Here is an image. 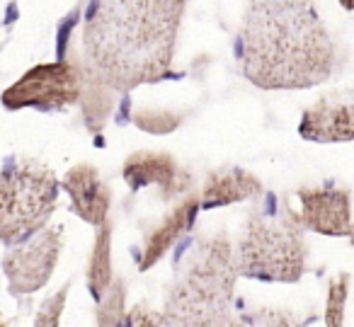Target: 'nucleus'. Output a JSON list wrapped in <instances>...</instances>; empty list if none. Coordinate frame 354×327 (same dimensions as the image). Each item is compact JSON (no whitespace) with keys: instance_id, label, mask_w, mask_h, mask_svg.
I'll use <instances>...</instances> for the list:
<instances>
[{"instance_id":"nucleus-1","label":"nucleus","mask_w":354,"mask_h":327,"mask_svg":"<svg viewBox=\"0 0 354 327\" xmlns=\"http://www.w3.org/2000/svg\"><path fill=\"white\" fill-rule=\"evenodd\" d=\"M183 15L185 0H90L80 30L85 73L117 93L162 80Z\"/></svg>"},{"instance_id":"nucleus-2","label":"nucleus","mask_w":354,"mask_h":327,"mask_svg":"<svg viewBox=\"0 0 354 327\" xmlns=\"http://www.w3.org/2000/svg\"><path fill=\"white\" fill-rule=\"evenodd\" d=\"M241 71L262 90H306L330 78L335 44L310 0H260L238 35Z\"/></svg>"},{"instance_id":"nucleus-3","label":"nucleus","mask_w":354,"mask_h":327,"mask_svg":"<svg viewBox=\"0 0 354 327\" xmlns=\"http://www.w3.org/2000/svg\"><path fill=\"white\" fill-rule=\"evenodd\" d=\"M236 259L228 238H204L177 262L160 322L165 327H218L231 315Z\"/></svg>"},{"instance_id":"nucleus-4","label":"nucleus","mask_w":354,"mask_h":327,"mask_svg":"<svg viewBox=\"0 0 354 327\" xmlns=\"http://www.w3.org/2000/svg\"><path fill=\"white\" fill-rule=\"evenodd\" d=\"M233 259L241 277L281 283L299 281L306 269V240L299 216L284 201L270 196L250 211Z\"/></svg>"},{"instance_id":"nucleus-5","label":"nucleus","mask_w":354,"mask_h":327,"mask_svg":"<svg viewBox=\"0 0 354 327\" xmlns=\"http://www.w3.org/2000/svg\"><path fill=\"white\" fill-rule=\"evenodd\" d=\"M59 204V180L37 162L0 170V243H17L44 228Z\"/></svg>"},{"instance_id":"nucleus-6","label":"nucleus","mask_w":354,"mask_h":327,"mask_svg":"<svg viewBox=\"0 0 354 327\" xmlns=\"http://www.w3.org/2000/svg\"><path fill=\"white\" fill-rule=\"evenodd\" d=\"M80 100V68L73 61H51L27 71L3 93L8 109L35 107L41 112L66 109Z\"/></svg>"},{"instance_id":"nucleus-7","label":"nucleus","mask_w":354,"mask_h":327,"mask_svg":"<svg viewBox=\"0 0 354 327\" xmlns=\"http://www.w3.org/2000/svg\"><path fill=\"white\" fill-rule=\"evenodd\" d=\"M64 238L61 228H41L30 235L22 247L12 250L3 257V272H6L8 286L12 293H35L46 286L59 262Z\"/></svg>"},{"instance_id":"nucleus-8","label":"nucleus","mask_w":354,"mask_h":327,"mask_svg":"<svg viewBox=\"0 0 354 327\" xmlns=\"http://www.w3.org/2000/svg\"><path fill=\"white\" fill-rule=\"evenodd\" d=\"M301 214L299 221L304 228L320 235L349 238L352 218H349V191L337 187H318V189H301Z\"/></svg>"},{"instance_id":"nucleus-9","label":"nucleus","mask_w":354,"mask_h":327,"mask_svg":"<svg viewBox=\"0 0 354 327\" xmlns=\"http://www.w3.org/2000/svg\"><path fill=\"white\" fill-rule=\"evenodd\" d=\"M122 175L133 191L143 187H158L162 199H172L189 187V175L167 153H133L124 162Z\"/></svg>"},{"instance_id":"nucleus-10","label":"nucleus","mask_w":354,"mask_h":327,"mask_svg":"<svg viewBox=\"0 0 354 327\" xmlns=\"http://www.w3.org/2000/svg\"><path fill=\"white\" fill-rule=\"evenodd\" d=\"M64 189L68 191L71 204L75 216L90 225H102L107 221L109 204H112V191L102 182L97 167L90 162L71 167L64 177Z\"/></svg>"},{"instance_id":"nucleus-11","label":"nucleus","mask_w":354,"mask_h":327,"mask_svg":"<svg viewBox=\"0 0 354 327\" xmlns=\"http://www.w3.org/2000/svg\"><path fill=\"white\" fill-rule=\"evenodd\" d=\"M299 136L315 143L352 141V100L323 97L310 104L299 124Z\"/></svg>"},{"instance_id":"nucleus-12","label":"nucleus","mask_w":354,"mask_h":327,"mask_svg":"<svg viewBox=\"0 0 354 327\" xmlns=\"http://www.w3.org/2000/svg\"><path fill=\"white\" fill-rule=\"evenodd\" d=\"M197 214H199V201L194 199V196L180 201V204L165 216V221L148 235L146 245H143V250H141L138 269H141V272H148L153 264L160 262V259L167 254V250H170L177 240H183V235L192 228Z\"/></svg>"},{"instance_id":"nucleus-13","label":"nucleus","mask_w":354,"mask_h":327,"mask_svg":"<svg viewBox=\"0 0 354 327\" xmlns=\"http://www.w3.org/2000/svg\"><path fill=\"white\" fill-rule=\"evenodd\" d=\"M260 191H262V182L245 170H238L236 167V170L212 172L202 189V199H197L199 211L238 204V201L252 199V196H257Z\"/></svg>"},{"instance_id":"nucleus-14","label":"nucleus","mask_w":354,"mask_h":327,"mask_svg":"<svg viewBox=\"0 0 354 327\" xmlns=\"http://www.w3.org/2000/svg\"><path fill=\"white\" fill-rule=\"evenodd\" d=\"M112 283V228L104 221L97 225V235H95L93 254L88 262V288L93 293L95 301L102 298V293Z\"/></svg>"},{"instance_id":"nucleus-15","label":"nucleus","mask_w":354,"mask_h":327,"mask_svg":"<svg viewBox=\"0 0 354 327\" xmlns=\"http://www.w3.org/2000/svg\"><path fill=\"white\" fill-rule=\"evenodd\" d=\"M218 327H301V325L281 310L255 308V310H243L238 315H228Z\"/></svg>"},{"instance_id":"nucleus-16","label":"nucleus","mask_w":354,"mask_h":327,"mask_svg":"<svg viewBox=\"0 0 354 327\" xmlns=\"http://www.w3.org/2000/svg\"><path fill=\"white\" fill-rule=\"evenodd\" d=\"M124 298H127L124 281L109 283V288L97 301V327H119V322L124 317Z\"/></svg>"},{"instance_id":"nucleus-17","label":"nucleus","mask_w":354,"mask_h":327,"mask_svg":"<svg viewBox=\"0 0 354 327\" xmlns=\"http://www.w3.org/2000/svg\"><path fill=\"white\" fill-rule=\"evenodd\" d=\"M133 124L148 133H172L183 124V114L172 109H136Z\"/></svg>"},{"instance_id":"nucleus-18","label":"nucleus","mask_w":354,"mask_h":327,"mask_svg":"<svg viewBox=\"0 0 354 327\" xmlns=\"http://www.w3.org/2000/svg\"><path fill=\"white\" fill-rule=\"evenodd\" d=\"M349 293V274H339L330 281L328 301H325V325L328 327H344V303Z\"/></svg>"},{"instance_id":"nucleus-19","label":"nucleus","mask_w":354,"mask_h":327,"mask_svg":"<svg viewBox=\"0 0 354 327\" xmlns=\"http://www.w3.org/2000/svg\"><path fill=\"white\" fill-rule=\"evenodd\" d=\"M66 298H68V286L56 291L49 301L41 303L39 312L35 317V327H59L61 325V312L66 308Z\"/></svg>"},{"instance_id":"nucleus-20","label":"nucleus","mask_w":354,"mask_h":327,"mask_svg":"<svg viewBox=\"0 0 354 327\" xmlns=\"http://www.w3.org/2000/svg\"><path fill=\"white\" fill-rule=\"evenodd\" d=\"M160 315H156V312H151L148 308L138 306L133 308L129 315L122 317V322H119V327H160Z\"/></svg>"},{"instance_id":"nucleus-21","label":"nucleus","mask_w":354,"mask_h":327,"mask_svg":"<svg viewBox=\"0 0 354 327\" xmlns=\"http://www.w3.org/2000/svg\"><path fill=\"white\" fill-rule=\"evenodd\" d=\"M339 3H342L344 10H352V0H339Z\"/></svg>"},{"instance_id":"nucleus-22","label":"nucleus","mask_w":354,"mask_h":327,"mask_svg":"<svg viewBox=\"0 0 354 327\" xmlns=\"http://www.w3.org/2000/svg\"><path fill=\"white\" fill-rule=\"evenodd\" d=\"M0 327H8V325H6V322H3V320H0Z\"/></svg>"}]
</instances>
